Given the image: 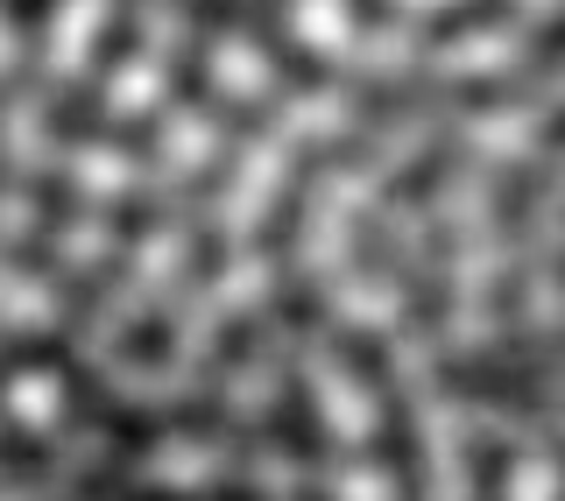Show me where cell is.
I'll use <instances>...</instances> for the list:
<instances>
[{"instance_id":"cell-21","label":"cell","mask_w":565,"mask_h":501,"mask_svg":"<svg viewBox=\"0 0 565 501\" xmlns=\"http://www.w3.org/2000/svg\"><path fill=\"white\" fill-rule=\"evenodd\" d=\"M184 8H191V22H199L205 35H220V29L241 22V0H184Z\"/></svg>"},{"instance_id":"cell-9","label":"cell","mask_w":565,"mask_h":501,"mask_svg":"<svg viewBox=\"0 0 565 501\" xmlns=\"http://www.w3.org/2000/svg\"><path fill=\"white\" fill-rule=\"evenodd\" d=\"M537 85L530 78H446V114H502V106H523Z\"/></svg>"},{"instance_id":"cell-11","label":"cell","mask_w":565,"mask_h":501,"mask_svg":"<svg viewBox=\"0 0 565 501\" xmlns=\"http://www.w3.org/2000/svg\"><path fill=\"white\" fill-rule=\"evenodd\" d=\"M353 268H361L367 283H403V276H411V268H403V255L388 247L382 212H361V220H353Z\"/></svg>"},{"instance_id":"cell-5","label":"cell","mask_w":565,"mask_h":501,"mask_svg":"<svg viewBox=\"0 0 565 501\" xmlns=\"http://www.w3.org/2000/svg\"><path fill=\"white\" fill-rule=\"evenodd\" d=\"M375 452H382V467L396 473L403 501H417V494H424V452H417V424H411V403H403L396 388L382 396V431H375Z\"/></svg>"},{"instance_id":"cell-17","label":"cell","mask_w":565,"mask_h":501,"mask_svg":"<svg viewBox=\"0 0 565 501\" xmlns=\"http://www.w3.org/2000/svg\"><path fill=\"white\" fill-rule=\"evenodd\" d=\"M93 149H120V156H156V141H163V128H156V120H93Z\"/></svg>"},{"instance_id":"cell-8","label":"cell","mask_w":565,"mask_h":501,"mask_svg":"<svg viewBox=\"0 0 565 501\" xmlns=\"http://www.w3.org/2000/svg\"><path fill=\"white\" fill-rule=\"evenodd\" d=\"M135 43H141V0H114V14L99 22V35H93V57H85V78H106V71H120L135 57Z\"/></svg>"},{"instance_id":"cell-3","label":"cell","mask_w":565,"mask_h":501,"mask_svg":"<svg viewBox=\"0 0 565 501\" xmlns=\"http://www.w3.org/2000/svg\"><path fill=\"white\" fill-rule=\"evenodd\" d=\"M29 191H35V226L14 241V268H22V276H50V268H57V234L71 226V199H78V191H71L64 170L35 177Z\"/></svg>"},{"instance_id":"cell-12","label":"cell","mask_w":565,"mask_h":501,"mask_svg":"<svg viewBox=\"0 0 565 501\" xmlns=\"http://www.w3.org/2000/svg\"><path fill=\"white\" fill-rule=\"evenodd\" d=\"M332 353H340V361L353 367V382L367 388V396H388V388H396V374H388V347L375 332H332Z\"/></svg>"},{"instance_id":"cell-19","label":"cell","mask_w":565,"mask_h":501,"mask_svg":"<svg viewBox=\"0 0 565 501\" xmlns=\"http://www.w3.org/2000/svg\"><path fill=\"white\" fill-rule=\"evenodd\" d=\"M269 311V326H318V311H326V297H318V283H290V290H276V303H262Z\"/></svg>"},{"instance_id":"cell-6","label":"cell","mask_w":565,"mask_h":501,"mask_svg":"<svg viewBox=\"0 0 565 501\" xmlns=\"http://www.w3.org/2000/svg\"><path fill=\"white\" fill-rule=\"evenodd\" d=\"M537 191H544V163H516L494 177V226H502L509 247L530 241V220H537Z\"/></svg>"},{"instance_id":"cell-1","label":"cell","mask_w":565,"mask_h":501,"mask_svg":"<svg viewBox=\"0 0 565 501\" xmlns=\"http://www.w3.org/2000/svg\"><path fill=\"white\" fill-rule=\"evenodd\" d=\"M438 388H446V396H467V403L523 409V417H558V396H552V388H544L537 374L502 367L494 353H459V361H438Z\"/></svg>"},{"instance_id":"cell-22","label":"cell","mask_w":565,"mask_h":501,"mask_svg":"<svg viewBox=\"0 0 565 501\" xmlns=\"http://www.w3.org/2000/svg\"><path fill=\"white\" fill-rule=\"evenodd\" d=\"M0 8H8V22H14V29H22L29 43H35V29L50 22V8H57V0H0Z\"/></svg>"},{"instance_id":"cell-4","label":"cell","mask_w":565,"mask_h":501,"mask_svg":"<svg viewBox=\"0 0 565 501\" xmlns=\"http://www.w3.org/2000/svg\"><path fill=\"white\" fill-rule=\"evenodd\" d=\"M269 445H282V452L305 459V467L326 459V424H318V403H311L305 374H282V388L269 403Z\"/></svg>"},{"instance_id":"cell-16","label":"cell","mask_w":565,"mask_h":501,"mask_svg":"<svg viewBox=\"0 0 565 501\" xmlns=\"http://www.w3.org/2000/svg\"><path fill=\"white\" fill-rule=\"evenodd\" d=\"M205 50H212V35L199 29L184 43V57H177V99H184V106H212V99H220V93H212V57H205Z\"/></svg>"},{"instance_id":"cell-24","label":"cell","mask_w":565,"mask_h":501,"mask_svg":"<svg viewBox=\"0 0 565 501\" xmlns=\"http://www.w3.org/2000/svg\"><path fill=\"white\" fill-rule=\"evenodd\" d=\"M205 501H262V494L241 488V480H220V488H205Z\"/></svg>"},{"instance_id":"cell-14","label":"cell","mask_w":565,"mask_h":501,"mask_svg":"<svg viewBox=\"0 0 565 501\" xmlns=\"http://www.w3.org/2000/svg\"><path fill=\"white\" fill-rule=\"evenodd\" d=\"M170 339H177V311H170V297H163L156 311H141V326L128 332V347H120V353H128L135 367H163L170 361Z\"/></svg>"},{"instance_id":"cell-20","label":"cell","mask_w":565,"mask_h":501,"mask_svg":"<svg viewBox=\"0 0 565 501\" xmlns=\"http://www.w3.org/2000/svg\"><path fill=\"white\" fill-rule=\"evenodd\" d=\"M565 64V14H552L537 35H530V64H523V78H544V71H558Z\"/></svg>"},{"instance_id":"cell-13","label":"cell","mask_w":565,"mask_h":501,"mask_svg":"<svg viewBox=\"0 0 565 501\" xmlns=\"http://www.w3.org/2000/svg\"><path fill=\"white\" fill-rule=\"evenodd\" d=\"M262 332H269V311H241L234 326H220V339H212V374H241L247 367V353L262 347Z\"/></svg>"},{"instance_id":"cell-18","label":"cell","mask_w":565,"mask_h":501,"mask_svg":"<svg viewBox=\"0 0 565 501\" xmlns=\"http://www.w3.org/2000/svg\"><path fill=\"white\" fill-rule=\"evenodd\" d=\"M220 268H226V234H220V226H199V234H191V262H184V290H205V283L212 276H220Z\"/></svg>"},{"instance_id":"cell-23","label":"cell","mask_w":565,"mask_h":501,"mask_svg":"<svg viewBox=\"0 0 565 501\" xmlns=\"http://www.w3.org/2000/svg\"><path fill=\"white\" fill-rule=\"evenodd\" d=\"M537 141H544V156H565V106H558L552 120H544V135H537Z\"/></svg>"},{"instance_id":"cell-7","label":"cell","mask_w":565,"mask_h":501,"mask_svg":"<svg viewBox=\"0 0 565 501\" xmlns=\"http://www.w3.org/2000/svg\"><path fill=\"white\" fill-rule=\"evenodd\" d=\"M516 22V0H452V8L424 14V43H467L481 29H509Z\"/></svg>"},{"instance_id":"cell-2","label":"cell","mask_w":565,"mask_h":501,"mask_svg":"<svg viewBox=\"0 0 565 501\" xmlns=\"http://www.w3.org/2000/svg\"><path fill=\"white\" fill-rule=\"evenodd\" d=\"M318 170H326V149H297L290 184H276V199H269V212H262V226H255V247L269 262H290L297 255V234H305V205H311Z\"/></svg>"},{"instance_id":"cell-10","label":"cell","mask_w":565,"mask_h":501,"mask_svg":"<svg viewBox=\"0 0 565 501\" xmlns=\"http://www.w3.org/2000/svg\"><path fill=\"white\" fill-rule=\"evenodd\" d=\"M452 163H459V141H452V135L424 141V156L396 177V184H388V199H396V205H431V191L452 177Z\"/></svg>"},{"instance_id":"cell-15","label":"cell","mask_w":565,"mask_h":501,"mask_svg":"<svg viewBox=\"0 0 565 501\" xmlns=\"http://www.w3.org/2000/svg\"><path fill=\"white\" fill-rule=\"evenodd\" d=\"M0 473H8V480H35V473H50V445H43V438H29L22 424L0 417Z\"/></svg>"}]
</instances>
